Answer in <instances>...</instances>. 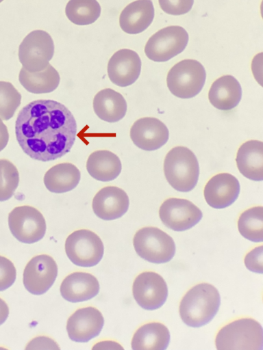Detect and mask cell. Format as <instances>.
Listing matches in <instances>:
<instances>
[{
	"instance_id": "cell-1",
	"label": "cell",
	"mask_w": 263,
	"mask_h": 350,
	"mask_svg": "<svg viewBox=\"0 0 263 350\" xmlns=\"http://www.w3.org/2000/svg\"><path fill=\"white\" fill-rule=\"evenodd\" d=\"M15 133L26 154L37 161H50L71 150L77 135V122L63 104L36 100L19 111Z\"/></svg>"
},
{
	"instance_id": "cell-2",
	"label": "cell",
	"mask_w": 263,
	"mask_h": 350,
	"mask_svg": "<svg viewBox=\"0 0 263 350\" xmlns=\"http://www.w3.org/2000/svg\"><path fill=\"white\" fill-rule=\"evenodd\" d=\"M221 304L218 290L208 283L192 287L179 304V315L189 327H199L210 323L216 316Z\"/></svg>"
},
{
	"instance_id": "cell-3",
	"label": "cell",
	"mask_w": 263,
	"mask_h": 350,
	"mask_svg": "<svg viewBox=\"0 0 263 350\" xmlns=\"http://www.w3.org/2000/svg\"><path fill=\"white\" fill-rule=\"evenodd\" d=\"M166 180L175 190L188 192L193 189L199 179V165L192 150L185 146L173 148L164 161Z\"/></svg>"
},
{
	"instance_id": "cell-4",
	"label": "cell",
	"mask_w": 263,
	"mask_h": 350,
	"mask_svg": "<svg viewBox=\"0 0 263 350\" xmlns=\"http://www.w3.org/2000/svg\"><path fill=\"white\" fill-rule=\"evenodd\" d=\"M215 345L218 350H262V327L251 318L236 319L218 331Z\"/></svg>"
},
{
	"instance_id": "cell-5",
	"label": "cell",
	"mask_w": 263,
	"mask_h": 350,
	"mask_svg": "<svg viewBox=\"0 0 263 350\" xmlns=\"http://www.w3.org/2000/svg\"><path fill=\"white\" fill-rule=\"evenodd\" d=\"M206 79L203 65L195 59H184L168 71L166 84L170 92L181 98H190L202 90Z\"/></svg>"
},
{
	"instance_id": "cell-6",
	"label": "cell",
	"mask_w": 263,
	"mask_h": 350,
	"mask_svg": "<svg viewBox=\"0 0 263 350\" xmlns=\"http://www.w3.org/2000/svg\"><path fill=\"white\" fill-rule=\"evenodd\" d=\"M133 245L140 257L155 264L169 262L175 254L173 238L156 227L138 230L134 237Z\"/></svg>"
},
{
	"instance_id": "cell-7",
	"label": "cell",
	"mask_w": 263,
	"mask_h": 350,
	"mask_svg": "<svg viewBox=\"0 0 263 350\" xmlns=\"http://www.w3.org/2000/svg\"><path fill=\"white\" fill-rule=\"evenodd\" d=\"M65 252L74 265L91 267L97 265L101 260L104 246L96 233L89 230L81 229L68 236L65 241Z\"/></svg>"
},
{
	"instance_id": "cell-8",
	"label": "cell",
	"mask_w": 263,
	"mask_h": 350,
	"mask_svg": "<svg viewBox=\"0 0 263 350\" xmlns=\"http://www.w3.org/2000/svg\"><path fill=\"white\" fill-rule=\"evenodd\" d=\"M54 53L51 36L43 30H34L23 39L18 48V58L23 68L29 72H39L49 64Z\"/></svg>"
},
{
	"instance_id": "cell-9",
	"label": "cell",
	"mask_w": 263,
	"mask_h": 350,
	"mask_svg": "<svg viewBox=\"0 0 263 350\" xmlns=\"http://www.w3.org/2000/svg\"><path fill=\"white\" fill-rule=\"evenodd\" d=\"M188 39V34L183 27L168 26L149 38L145 46V53L152 61L166 62L185 49Z\"/></svg>"
},
{
	"instance_id": "cell-10",
	"label": "cell",
	"mask_w": 263,
	"mask_h": 350,
	"mask_svg": "<svg viewBox=\"0 0 263 350\" xmlns=\"http://www.w3.org/2000/svg\"><path fill=\"white\" fill-rule=\"evenodd\" d=\"M12 235L20 242L31 244L41 240L46 232V221L36 208L24 205L15 207L8 215Z\"/></svg>"
},
{
	"instance_id": "cell-11",
	"label": "cell",
	"mask_w": 263,
	"mask_h": 350,
	"mask_svg": "<svg viewBox=\"0 0 263 350\" xmlns=\"http://www.w3.org/2000/svg\"><path fill=\"white\" fill-rule=\"evenodd\" d=\"M159 215L168 228L185 231L197 224L203 217L201 211L192 202L181 198L166 199L160 206Z\"/></svg>"
},
{
	"instance_id": "cell-12",
	"label": "cell",
	"mask_w": 263,
	"mask_h": 350,
	"mask_svg": "<svg viewBox=\"0 0 263 350\" xmlns=\"http://www.w3.org/2000/svg\"><path fill=\"white\" fill-rule=\"evenodd\" d=\"M133 296L143 309L154 310L164 305L168 297V286L164 279L153 271L140 273L132 286Z\"/></svg>"
},
{
	"instance_id": "cell-13",
	"label": "cell",
	"mask_w": 263,
	"mask_h": 350,
	"mask_svg": "<svg viewBox=\"0 0 263 350\" xmlns=\"http://www.w3.org/2000/svg\"><path fill=\"white\" fill-rule=\"evenodd\" d=\"M58 275V265L47 254L33 257L23 271V284L30 293L40 295L53 284Z\"/></svg>"
},
{
	"instance_id": "cell-14",
	"label": "cell",
	"mask_w": 263,
	"mask_h": 350,
	"mask_svg": "<svg viewBox=\"0 0 263 350\" xmlns=\"http://www.w3.org/2000/svg\"><path fill=\"white\" fill-rule=\"evenodd\" d=\"M104 324L101 312L88 306L77 310L67 320L66 331L69 338L77 342H86L97 336Z\"/></svg>"
},
{
	"instance_id": "cell-15",
	"label": "cell",
	"mask_w": 263,
	"mask_h": 350,
	"mask_svg": "<svg viewBox=\"0 0 263 350\" xmlns=\"http://www.w3.org/2000/svg\"><path fill=\"white\" fill-rule=\"evenodd\" d=\"M168 137V129L164 123L152 117L137 120L130 129L133 143L146 151L159 149L167 142Z\"/></svg>"
},
{
	"instance_id": "cell-16",
	"label": "cell",
	"mask_w": 263,
	"mask_h": 350,
	"mask_svg": "<svg viewBox=\"0 0 263 350\" xmlns=\"http://www.w3.org/2000/svg\"><path fill=\"white\" fill-rule=\"evenodd\" d=\"M141 60L136 52L123 49L115 52L108 64V74L110 81L120 87L133 84L139 77Z\"/></svg>"
},
{
	"instance_id": "cell-17",
	"label": "cell",
	"mask_w": 263,
	"mask_h": 350,
	"mask_svg": "<svg viewBox=\"0 0 263 350\" xmlns=\"http://www.w3.org/2000/svg\"><path fill=\"white\" fill-rule=\"evenodd\" d=\"M238 180L229 173H220L212 176L206 183L203 195L208 204L221 209L231 205L240 193Z\"/></svg>"
},
{
	"instance_id": "cell-18",
	"label": "cell",
	"mask_w": 263,
	"mask_h": 350,
	"mask_svg": "<svg viewBox=\"0 0 263 350\" xmlns=\"http://www.w3.org/2000/svg\"><path fill=\"white\" fill-rule=\"evenodd\" d=\"M129 200L126 192L115 186H107L95 196L92 207L95 214L103 220H114L126 213Z\"/></svg>"
},
{
	"instance_id": "cell-19",
	"label": "cell",
	"mask_w": 263,
	"mask_h": 350,
	"mask_svg": "<svg viewBox=\"0 0 263 350\" xmlns=\"http://www.w3.org/2000/svg\"><path fill=\"white\" fill-rule=\"evenodd\" d=\"M99 292V283L92 274L74 272L67 275L60 285V293L66 301L72 303L88 301Z\"/></svg>"
},
{
	"instance_id": "cell-20",
	"label": "cell",
	"mask_w": 263,
	"mask_h": 350,
	"mask_svg": "<svg viewBox=\"0 0 263 350\" xmlns=\"http://www.w3.org/2000/svg\"><path fill=\"white\" fill-rule=\"evenodd\" d=\"M153 17L154 8L151 0H137L123 10L119 24L125 33L136 34L145 31L151 24Z\"/></svg>"
},
{
	"instance_id": "cell-21",
	"label": "cell",
	"mask_w": 263,
	"mask_h": 350,
	"mask_svg": "<svg viewBox=\"0 0 263 350\" xmlns=\"http://www.w3.org/2000/svg\"><path fill=\"white\" fill-rule=\"evenodd\" d=\"M236 165L240 172L246 178L254 180H263V143L249 140L238 148Z\"/></svg>"
},
{
	"instance_id": "cell-22",
	"label": "cell",
	"mask_w": 263,
	"mask_h": 350,
	"mask_svg": "<svg viewBox=\"0 0 263 350\" xmlns=\"http://www.w3.org/2000/svg\"><path fill=\"white\" fill-rule=\"evenodd\" d=\"M241 97V85L231 75H224L215 80L208 92L210 103L222 111L235 108L240 103Z\"/></svg>"
},
{
	"instance_id": "cell-23",
	"label": "cell",
	"mask_w": 263,
	"mask_h": 350,
	"mask_svg": "<svg viewBox=\"0 0 263 350\" xmlns=\"http://www.w3.org/2000/svg\"><path fill=\"white\" fill-rule=\"evenodd\" d=\"M166 326L158 322L146 323L134 333L132 340L133 350H165L170 342Z\"/></svg>"
},
{
	"instance_id": "cell-24",
	"label": "cell",
	"mask_w": 263,
	"mask_h": 350,
	"mask_svg": "<svg viewBox=\"0 0 263 350\" xmlns=\"http://www.w3.org/2000/svg\"><path fill=\"white\" fill-rule=\"evenodd\" d=\"M93 109L101 120L113 123L124 118L127 112V103L119 92L105 88L95 96Z\"/></svg>"
},
{
	"instance_id": "cell-25",
	"label": "cell",
	"mask_w": 263,
	"mask_h": 350,
	"mask_svg": "<svg viewBox=\"0 0 263 350\" xmlns=\"http://www.w3.org/2000/svg\"><path fill=\"white\" fill-rule=\"evenodd\" d=\"M86 169L95 179L108 182L118 177L122 165L116 154L109 150H101L90 154L86 162Z\"/></svg>"
},
{
	"instance_id": "cell-26",
	"label": "cell",
	"mask_w": 263,
	"mask_h": 350,
	"mask_svg": "<svg viewBox=\"0 0 263 350\" xmlns=\"http://www.w3.org/2000/svg\"><path fill=\"white\" fill-rule=\"evenodd\" d=\"M80 177V172L75 165L62 163L51 167L45 174L43 180L49 191L61 193L75 189Z\"/></svg>"
},
{
	"instance_id": "cell-27",
	"label": "cell",
	"mask_w": 263,
	"mask_h": 350,
	"mask_svg": "<svg viewBox=\"0 0 263 350\" xmlns=\"http://www.w3.org/2000/svg\"><path fill=\"white\" fill-rule=\"evenodd\" d=\"M18 80L23 87L34 94L49 93L55 90L60 81L58 72L51 65L39 72H29L24 68L20 70Z\"/></svg>"
},
{
	"instance_id": "cell-28",
	"label": "cell",
	"mask_w": 263,
	"mask_h": 350,
	"mask_svg": "<svg viewBox=\"0 0 263 350\" xmlns=\"http://www.w3.org/2000/svg\"><path fill=\"white\" fill-rule=\"evenodd\" d=\"M67 18L77 25L95 22L101 14V6L97 0H69L65 8Z\"/></svg>"
},
{
	"instance_id": "cell-29",
	"label": "cell",
	"mask_w": 263,
	"mask_h": 350,
	"mask_svg": "<svg viewBox=\"0 0 263 350\" xmlns=\"http://www.w3.org/2000/svg\"><path fill=\"white\" fill-rule=\"evenodd\" d=\"M240 234L255 242L263 241V207L254 206L242 212L238 220Z\"/></svg>"
},
{
	"instance_id": "cell-30",
	"label": "cell",
	"mask_w": 263,
	"mask_h": 350,
	"mask_svg": "<svg viewBox=\"0 0 263 350\" xmlns=\"http://www.w3.org/2000/svg\"><path fill=\"white\" fill-rule=\"evenodd\" d=\"M19 183V173L9 160L0 159V202L11 198Z\"/></svg>"
},
{
	"instance_id": "cell-31",
	"label": "cell",
	"mask_w": 263,
	"mask_h": 350,
	"mask_svg": "<svg viewBox=\"0 0 263 350\" xmlns=\"http://www.w3.org/2000/svg\"><path fill=\"white\" fill-rule=\"evenodd\" d=\"M21 95L14 85L6 81H0V118L8 120L19 107Z\"/></svg>"
},
{
	"instance_id": "cell-32",
	"label": "cell",
	"mask_w": 263,
	"mask_h": 350,
	"mask_svg": "<svg viewBox=\"0 0 263 350\" xmlns=\"http://www.w3.org/2000/svg\"><path fill=\"white\" fill-rule=\"evenodd\" d=\"M16 271L13 262L0 256V291L10 288L15 282Z\"/></svg>"
},
{
	"instance_id": "cell-33",
	"label": "cell",
	"mask_w": 263,
	"mask_h": 350,
	"mask_svg": "<svg viewBox=\"0 0 263 350\" xmlns=\"http://www.w3.org/2000/svg\"><path fill=\"white\" fill-rule=\"evenodd\" d=\"M161 9L171 15L188 13L192 8L194 0H158Z\"/></svg>"
},
{
	"instance_id": "cell-34",
	"label": "cell",
	"mask_w": 263,
	"mask_h": 350,
	"mask_svg": "<svg viewBox=\"0 0 263 350\" xmlns=\"http://www.w3.org/2000/svg\"><path fill=\"white\" fill-rule=\"evenodd\" d=\"M262 258V245L253 248L245 258V265L247 269L252 272L262 274L263 273Z\"/></svg>"
},
{
	"instance_id": "cell-35",
	"label": "cell",
	"mask_w": 263,
	"mask_h": 350,
	"mask_svg": "<svg viewBox=\"0 0 263 350\" xmlns=\"http://www.w3.org/2000/svg\"><path fill=\"white\" fill-rule=\"evenodd\" d=\"M53 345L58 349L59 347L57 345L56 342H54L51 338H49L46 336H39L37 338H35L34 340H32L27 346L26 349H34V347L36 345L38 347H36V349H38L40 345ZM51 349H54L52 346L49 345Z\"/></svg>"
},
{
	"instance_id": "cell-36",
	"label": "cell",
	"mask_w": 263,
	"mask_h": 350,
	"mask_svg": "<svg viewBox=\"0 0 263 350\" xmlns=\"http://www.w3.org/2000/svg\"><path fill=\"white\" fill-rule=\"evenodd\" d=\"M9 133L5 124L0 118V151L3 150L8 144Z\"/></svg>"
},
{
	"instance_id": "cell-37",
	"label": "cell",
	"mask_w": 263,
	"mask_h": 350,
	"mask_svg": "<svg viewBox=\"0 0 263 350\" xmlns=\"http://www.w3.org/2000/svg\"><path fill=\"white\" fill-rule=\"evenodd\" d=\"M9 315V308L5 301L0 298V325H2Z\"/></svg>"
},
{
	"instance_id": "cell-38",
	"label": "cell",
	"mask_w": 263,
	"mask_h": 350,
	"mask_svg": "<svg viewBox=\"0 0 263 350\" xmlns=\"http://www.w3.org/2000/svg\"><path fill=\"white\" fill-rule=\"evenodd\" d=\"M3 1V0H0V3H1V1Z\"/></svg>"
}]
</instances>
